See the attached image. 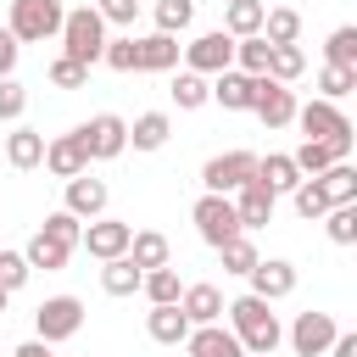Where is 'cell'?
I'll return each mask as SVG.
<instances>
[{"label":"cell","mask_w":357,"mask_h":357,"mask_svg":"<svg viewBox=\"0 0 357 357\" xmlns=\"http://www.w3.org/2000/svg\"><path fill=\"white\" fill-rule=\"evenodd\" d=\"M28 112V89L17 78H0V123H17Z\"/></svg>","instance_id":"cell-45"},{"label":"cell","mask_w":357,"mask_h":357,"mask_svg":"<svg viewBox=\"0 0 357 357\" xmlns=\"http://www.w3.org/2000/svg\"><path fill=\"white\" fill-rule=\"evenodd\" d=\"M139 279H145V268H134V262H128V251H123V257H112V262H100V290H106V296H134V290H139Z\"/></svg>","instance_id":"cell-26"},{"label":"cell","mask_w":357,"mask_h":357,"mask_svg":"<svg viewBox=\"0 0 357 357\" xmlns=\"http://www.w3.org/2000/svg\"><path fill=\"white\" fill-rule=\"evenodd\" d=\"M290 206H296V218H301V223H318V218L329 212V195H324V184H318V178H301V184L290 190Z\"/></svg>","instance_id":"cell-33"},{"label":"cell","mask_w":357,"mask_h":357,"mask_svg":"<svg viewBox=\"0 0 357 357\" xmlns=\"http://www.w3.org/2000/svg\"><path fill=\"white\" fill-rule=\"evenodd\" d=\"M318 89H324V100H340V95H351V89H357V67H329V61H324V73H318Z\"/></svg>","instance_id":"cell-43"},{"label":"cell","mask_w":357,"mask_h":357,"mask_svg":"<svg viewBox=\"0 0 357 357\" xmlns=\"http://www.w3.org/2000/svg\"><path fill=\"white\" fill-rule=\"evenodd\" d=\"M28 273H33V268H28V257H22V251H0V284H6L11 296L28 284Z\"/></svg>","instance_id":"cell-44"},{"label":"cell","mask_w":357,"mask_h":357,"mask_svg":"<svg viewBox=\"0 0 357 357\" xmlns=\"http://www.w3.org/2000/svg\"><path fill=\"white\" fill-rule=\"evenodd\" d=\"M190 218H195V234H201L212 251H218L223 240L245 234V229H240V212H234V201H229V195H212V190L195 201V212H190Z\"/></svg>","instance_id":"cell-6"},{"label":"cell","mask_w":357,"mask_h":357,"mask_svg":"<svg viewBox=\"0 0 357 357\" xmlns=\"http://www.w3.org/2000/svg\"><path fill=\"white\" fill-rule=\"evenodd\" d=\"M17 56H22L17 33H11V28H0V78H11V73H17Z\"/></svg>","instance_id":"cell-48"},{"label":"cell","mask_w":357,"mask_h":357,"mask_svg":"<svg viewBox=\"0 0 357 357\" xmlns=\"http://www.w3.org/2000/svg\"><path fill=\"white\" fill-rule=\"evenodd\" d=\"M251 112H257L268 128H284V123L296 117V89L262 73V78H257V100H251Z\"/></svg>","instance_id":"cell-12"},{"label":"cell","mask_w":357,"mask_h":357,"mask_svg":"<svg viewBox=\"0 0 357 357\" xmlns=\"http://www.w3.org/2000/svg\"><path fill=\"white\" fill-rule=\"evenodd\" d=\"M324 61H329V67H357V28H351V22L329 33V45H324Z\"/></svg>","instance_id":"cell-40"},{"label":"cell","mask_w":357,"mask_h":357,"mask_svg":"<svg viewBox=\"0 0 357 357\" xmlns=\"http://www.w3.org/2000/svg\"><path fill=\"white\" fill-rule=\"evenodd\" d=\"M128 262H134V268H162V262H173L167 234H162V229H134V234H128Z\"/></svg>","instance_id":"cell-24"},{"label":"cell","mask_w":357,"mask_h":357,"mask_svg":"<svg viewBox=\"0 0 357 357\" xmlns=\"http://www.w3.org/2000/svg\"><path fill=\"white\" fill-rule=\"evenodd\" d=\"M78 139H84L89 162H112V156L128 151V123L117 112H95L89 123H78Z\"/></svg>","instance_id":"cell-7"},{"label":"cell","mask_w":357,"mask_h":357,"mask_svg":"<svg viewBox=\"0 0 357 357\" xmlns=\"http://www.w3.org/2000/svg\"><path fill=\"white\" fill-rule=\"evenodd\" d=\"M6 28L17 33V45H39L61 33V0H11Z\"/></svg>","instance_id":"cell-4"},{"label":"cell","mask_w":357,"mask_h":357,"mask_svg":"<svg viewBox=\"0 0 357 357\" xmlns=\"http://www.w3.org/2000/svg\"><path fill=\"white\" fill-rule=\"evenodd\" d=\"M167 95H173V106H178V112H201V106L212 100V84H206L201 73H190V67H184V73H173V89H167Z\"/></svg>","instance_id":"cell-28"},{"label":"cell","mask_w":357,"mask_h":357,"mask_svg":"<svg viewBox=\"0 0 357 357\" xmlns=\"http://www.w3.org/2000/svg\"><path fill=\"white\" fill-rule=\"evenodd\" d=\"M245 279H251V296L284 301V296L296 290V262H284V257H257V268H251Z\"/></svg>","instance_id":"cell-14"},{"label":"cell","mask_w":357,"mask_h":357,"mask_svg":"<svg viewBox=\"0 0 357 357\" xmlns=\"http://www.w3.org/2000/svg\"><path fill=\"white\" fill-rule=\"evenodd\" d=\"M78 329H84V301H78V296H45V301L33 307V335H39L45 346L73 340Z\"/></svg>","instance_id":"cell-5"},{"label":"cell","mask_w":357,"mask_h":357,"mask_svg":"<svg viewBox=\"0 0 357 357\" xmlns=\"http://www.w3.org/2000/svg\"><path fill=\"white\" fill-rule=\"evenodd\" d=\"M39 234H50V240H61L67 251H78V234H84V218H73V212L61 206V212H50V218L39 223Z\"/></svg>","instance_id":"cell-41"},{"label":"cell","mask_w":357,"mask_h":357,"mask_svg":"<svg viewBox=\"0 0 357 357\" xmlns=\"http://www.w3.org/2000/svg\"><path fill=\"white\" fill-rule=\"evenodd\" d=\"M173 67H178V39L173 33L134 39V73H173Z\"/></svg>","instance_id":"cell-20"},{"label":"cell","mask_w":357,"mask_h":357,"mask_svg":"<svg viewBox=\"0 0 357 357\" xmlns=\"http://www.w3.org/2000/svg\"><path fill=\"white\" fill-rule=\"evenodd\" d=\"M229 201H234V212H240V229H245V234H251V229H262V223H273V206H279V195H273L257 173H251Z\"/></svg>","instance_id":"cell-11"},{"label":"cell","mask_w":357,"mask_h":357,"mask_svg":"<svg viewBox=\"0 0 357 357\" xmlns=\"http://www.w3.org/2000/svg\"><path fill=\"white\" fill-rule=\"evenodd\" d=\"M268 56H273V45H268L262 33L234 39V67H240V73H268Z\"/></svg>","instance_id":"cell-36"},{"label":"cell","mask_w":357,"mask_h":357,"mask_svg":"<svg viewBox=\"0 0 357 357\" xmlns=\"http://www.w3.org/2000/svg\"><path fill=\"white\" fill-rule=\"evenodd\" d=\"M67 184V195H61V206L73 212V218H100L106 212V201H112V190H106V178H95V173H78V178H61Z\"/></svg>","instance_id":"cell-13"},{"label":"cell","mask_w":357,"mask_h":357,"mask_svg":"<svg viewBox=\"0 0 357 357\" xmlns=\"http://www.w3.org/2000/svg\"><path fill=\"white\" fill-rule=\"evenodd\" d=\"M218 257H223V273H251V268H257V245H251V234L223 240V245H218Z\"/></svg>","instance_id":"cell-39"},{"label":"cell","mask_w":357,"mask_h":357,"mask_svg":"<svg viewBox=\"0 0 357 357\" xmlns=\"http://www.w3.org/2000/svg\"><path fill=\"white\" fill-rule=\"evenodd\" d=\"M128 234H134V223H123V218H89L84 223V234H78V245L95 257V262H112V257H123L128 251Z\"/></svg>","instance_id":"cell-10"},{"label":"cell","mask_w":357,"mask_h":357,"mask_svg":"<svg viewBox=\"0 0 357 357\" xmlns=\"http://www.w3.org/2000/svg\"><path fill=\"white\" fill-rule=\"evenodd\" d=\"M139 290H145V301L156 307V301H178V268L173 262H162V268H145V279H139Z\"/></svg>","instance_id":"cell-35"},{"label":"cell","mask_w":357,"mask_h":357,"mask_svg":"<svg viewBox=\"0 0 357 357\" xmlns=\"http://www.w3.org/2000/svg\"><path fill=\"white\" fill-rule=\"evenodd\" d=\"M184 351H190V357H245V346H240L234 329H223V324H195V329L184 335Z\"/></svg>","instance_id":"cell-19"},{"label":"cell","mask_w":357,"mask_h":357,"mask_svg":"<svg viewBox=\"0 0 357 357\" xmlns=\"http://www.w3.org/2000/svg\"><path fill=\"white\" fill-rule=\"evenodd\" d=\"M195 22V0H156V33H184Z\"/></svg>","instance_id":"cell-38"},{"label":"cell","mask_w":357,"mask_h":357,"mask_svg":"<svg viewBox=\"0 0 357 357\" xmlns=\"http://www.w3.org/2000/svg\"><path fill=\"white\" fill-rule=\"evenodd\" d=\"M6 301H11V290H6V284H0V318H6Z\"/></svg>","instance_id":"cell-51"},{"label":"cell","mask_w":357,"mask_h":357,"mask_svg":"<svg viewBox=\"0 0 357 357\" xmlns=\"http://www.w3.org/2000/svg\"><path fill=\"white\" fill-rule=\"evenodd\" d=\"M56 39H61V56L95 67L100 50H106V22H100L95 6H78V11H61V33H56Z\"/></svg>","instance_id":"cell-3"},{"label":"cell","mask_w":357,"mask_h":357,"mask_svg":"<svg viewBox=\"0 0 357 357\" xmlns=\"http://www.w3.org/2000/svg\"><path fill=\"white\" fill-rule=\"evenodd\" d=\"M6 162H11L17 173L39 167V162H45V134H39V128H28V123H22V128H11V134H6Z\"/></svg>","instance_id":"cell-22"},{"label":"cell","mask_w":357,"mask_h":357,"mask_svg":"<svg viewBox=\"0 0 357 357\" xmlns=\"http://www.w3.org/2000/svg\"><path fill=\"white\" fill-rule=\"evenodd\" d=\"M262 0H229L223 6V33L229 39H245V33H262Z\"/></svg>","instance_id":"cell-27"},{"label":"cell","mask_w":357,"mask_h":357,"mask_svg":"<svg viewBox=\"0 0 357 357\" xmlns=\"http://www.w3.org/2000/svg\"><path fill=\"white\" fill-rule=\"evenodd\" d=\"M22 257H28V268H45V273H56V268H67V257H73V251H67L61 240H50V234H39V229H33V240L22 245Z\"/></svg>","instance_id":"cell-31"},{"label":"cell","mask_w":357,"mask_h":357,"mask_svg":"<svg viewBox=\"0 0 357 357\" xmlns=\"http://www.w3.org/2000/svg\"><path fill=\"white\" fill-rule=\"evenodd\" d=\"M167 134H173V117H167V112H139V117L128 123V145H134V151H162Z\"/></svg>","instance_id":"cell-25"},{"label":"cell","mask_w":357,"mask_h":357,"mask_svg":"<svg viewBox=\"0 0 357 357\" xmlns=\"http://www.w3.org/2000/svg\"><path fill=\"white\" fill-rule=\"evenodd\" d=\"M262 39H268V45H296V39H301V17H296L290 6H268V11H262Z\"/></svg>","instance_id":"cell-29"},{"label":"cell","mask_w":357,"mask_h":357,"mask_svg":"<svg viewBox=\"0 0 357 357\" xmlns=\"http://www.w3.org/2000/svg\"><path fill=\"white\" fill-rule=\"evenodd\" d=\"M195 324L184 318V307L178 301H156L151 312H145V335L156 340V346H184V335H190Z\"/></svg>","instance_id":"cell-18"},{"label":"cell","mask_w":357,"mask_h":357,"mask_svg":"<svg viewBox=\"0 0 357 357\" xmlns=\"http://www.w3.org/2000/svg\"><path fill=\"white\" fill-rule=\"evenodd\" d=\"M257 178H262L273 195H290V190L301 184V167L290 162V151H268V156H257Z\"/></svg>","instance_id":"cell-23"},{"label":"cell","mask_w":357,"mask_h":357,"mask_svg":"<svg viewBox=\"0 0 357 357\" xmlns=\"http://www.w3.org/2000/svg\"><path fill=\"white\" fill-rule=\"evenodd\" d=\"M11 357H56V351H50V346H45V340H39V335H33V340H22V346H17V351H11Z\"/></svg>","instance_id":"cell-50"},{"label":"cell","mask_w":357,"mask_h":357,"mask_svg":"<svg viewBox=\"0 0 357 357\" xmlns=\"http://www.w3.org/2000/svg\"><path fill=\"white\" fill-rule=\"evenodd\" d=\"M251 173H257V151H223V156H212V162L201 167V190H212V195H234Z\"/></svg>","instance_id":"cell-8"},{"label":"cell","mask_w":357,"mask_h":357,"mask_svg":"<svg viewBox=\"0 0 357 357\" xmlns=\"http://www.w3.org/2000/svg\"><path fill=\"white\" fill-rule=\"evenodd\" d=\"M324 357H357V335H351V329H335V340H329Z\"/></svg>","instance_id":"cell-49"},{"label":"cell","mask_w":357,"mask_h":357,"mask_svg":"<svg viewBox=\"0 0 357 357\" xmlns=\"http://www.w3.org/2000/svg\"><path fill=\"white\" fill-rule=\"evenodd\" d=\"M95 11H100V22H117V28H128V22L139 17V0H95Z\"/></svg>","instance_id":"cell-47"},{"label":"cell","mask_w":357,"mask_h":357,"mask_svg":"<svg viewBox=\"0 0 357 357\" xmlns=\"http://www.w3.org/2000/svg\"><path fill=\"white\" fill-rule=\"evenodd\" d=\"M100 61H106L112 73H134V39H106Z\"/></svg>","instance_id":"cell-46"},{"label":"cell","mask_w":357,"mask_h":357,"mask_svg":"<svg viewBox=\"0 0 357 357\" xmlns=\"http://www.w3.org/2000/svg\"><path fill=\"white\" fill-rule=\"evenodd\" d=\"M329 340H335V318H329V312H296V324H290L296 357H324Z\"/></svg>","instance_id":"cell-16"},{"label":"cell","mask_w":357,"mask_h":357,"mask_svg":"<svg viewBox=\"0 0 357 357\" xmlns=\"http://www.w3.org/2000/svg\"><path fill=\"white\" fill-rule=\"evenodd\" d=\"M290 123H301V139H324V145H335V156H351V117L335 106V100H307V106H296V117Z\"/></svg>","instance_id":"cell-2"},{"label":"cell","mask_w":357,"mask_h":357,"mask_svg":"<svg viewBox=\"0 0 357 357\" xmlns=\"http://www.w3.org/2000/svg\"><path fill=\"white\" fill-rule=\"evenodd\" d=\"M223 312H229V329H234V340L245 346V357H273L279 351V340H284V324H279V312H273V301H262V296H234V301H223Z\"/></svg>","instance_id":"cell-1"},{"label":"cell","mask_w":357,"mask_h":357,"mask_svg":"<svg viewBox=\"0 0 357 357\" xmlns=\"http://www.w3.org/2000/svg\"><path fill=\"white\" fill-rule=\"evenodd\" d=\"M45 78H50L56 89H84V84H89V67H84V61H73V56H56Z\"/></svg>","instance_id":"cell-42"},{"label":"cell","mask_w":357,"mask_h":357,"mask_svg":"<svg viewBox=\"0 0 357 357\" xmlns=\"http://www.w3.org/2000/svg\"><path fill=\"white\" fill-rule=\"evenodd\" d=\"M184 67H190V73H201V78H212V73L234 67V39H229L223 28H212V33H195V39L184 45Z\"/></svg>","instance_id":"cell-9"},{"label":"cell","mask_w":357,"mask_h":357,"mask_svg":"<svg viewBox=\"0 0 357 357\" xmlns=\"http://www.w3.org/2000/svg\"><path fill=\"white\" fill-rule=\"evenodd\" d=\"M178 307H184L190 324H223V290L218 284H184Z\"/></svg>","instance_id":"cell-21"},{"label":"cell","mask_w":357,"mask_h":357,"mask_svg":"<svg viewBox=\"0 0 357 357\" xmlns=\"http://www.w3.org/2000/svg\"><path fill=\"white\" fill-rule=\"evenodd\" d=\"M318 184H324L329 206H340V201H357V167H351V162H329V167L318 173Z\"/></svg>","instance_id":"cell-30"},{"label":"cell","mask_w":357,"mask_h":357,"mask_svg":"<svg viewBox=\"0 0 357 357\" xmlns=\"http://www.w3.org/2000/svg\"><path fill=\"white\" fill-rule=\"evenodd\" d=\"M318 223H324V234H329L335 245H357V201H340V206H329Z\"/></svg>","instance_id":"cell-34"},{"label":"cell","mask_w":357,"mask_h":357,"mask_svg":"<svg viewBox=\"0 0 357 357\" xmlns=\"http://www.w3.org/2000/svg\"><path fill=\"white\" fill-rule=\"evenodd\" d=\"M257 78H262V73L223 67V73H212V100H218L223 112H251V100H257Z\"/></svg>","instance_id":"cell-15"},{"label":"cell","mask_w":357,"mask_h":357,"mask_svg":"<svg viewBox=\"0 0 357 357\" xmlns=\"http://www.w3.org/2000/svg\"><path fill=\"white\" fill-rule=\"evenodd\" d=\"M45 167H50L56 178H78V173H89V151H84L78 128H73V134H56V139H45Z\"/></svg>","instance_id":"cell-17"},{"label":"cell","mask_w":357,"mask_h":357,"mask_svg":"<svg viewBox=\"0 0 357 357\" xmlns=\"http://www.w3.org/2000/svg\"><path fill=\"white\" fill-rule=\"evenodd\" d=\"M290 162L301 167V178H318L329 162H346V156H335V145H324V139H301V145L290 151Z\"/></svg>","instance_id":"cell-32"},{"label":"cell","mask_w":357,"mask_h":357,"mask_svg":"<svg viewBox=\"0 0 357 357\" xmlns=\"http://www.w3.org/2000/svg\"><path fill=\"white\" fill-rule=\"evenodd\" d=\"M307 73V56H301V45H273V56H268V78H279V84H296Z\"/></svg>","instance_id":"cell-37"}]
</instances>
